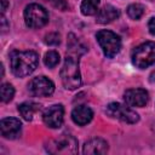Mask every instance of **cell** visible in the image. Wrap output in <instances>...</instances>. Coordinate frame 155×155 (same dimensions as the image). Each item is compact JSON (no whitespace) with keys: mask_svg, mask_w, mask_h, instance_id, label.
Returning a JSON list of instances; mask_svg holds the SVG:
<instances>
[{"mask_svg":"<svg viewBox=\"0 0 155 155\" xmlns=\"http://www.w3.org/2000/svg\"><path fill=\"white\" fill-rule=\"evenodd\" d=\"M107 114L110 115L111 117H115L127 124H134L139 120V116L134 110L120 103H110L107 107Z\"/></svg>","mask_w":155,"mask_h":155,"instance_id":"7","label":"cell"},{"mask_svg":"<svg viewBox=\"0 0 155 155\" xmlns=\"http://www.w3.org/2000/svg\"><path fill=\"white\" fill-rule=\"evenodd\" d=\"M119 15H120V12L116 7H114L111 5H107L97 12V22L101 24H107V23H110L114 19H116L119 17Z\"/></svg>","mask_w":155,"mask_h":155,"instance_id":"14","label":"cell"},{"mask_svg":"<svg viewBox=\"0 0 155 155\" xmlns=\"http://www.w3.org/2000/svg\"><path fill=\"white\" fill-rule=\"evenodd\" d=\"M46 149L51 154H75L78 151V140L70 134H62L50 140Z\"/></svg>","mask_w":155,"mask_h":155,"instance_id":"5","label":"cell"},{"mask_svg":"<svg viewBox=\"0 0 155 155\" xmlns=\"http://www.w3.org/2000/svg\"><path fill=\"white\" fill-rule=\"evenodd\" d=\"M61 79L65 88L75 90L81 84V76L79 70V62L73 56H67L64 64L61 69Z\"/></svg>","mask_w":155,"mask_h":155,"instance_id":"2","label":"cell"},{"mask_svg":"<svg viewBox=\"0 0 155 155\" xmlns=\"http://www.w3.org/2000/svg\"><path fill=\"white\" fill-rule=\"evenodd\" d=\"M44 63L48 68H54L59 63V54H58V52H56V51H48L45 54Z\"/></svg>","mask_w":155,"mask_h":155,"instance_id":"18","label":"cell"},{"mask_svg":"<svg viewBox=\"0 0 155 155\" xmlns=\"http://www.w3.org/2000/svg\"><path fill=\"white\" fill-rule=\"evenodd\" d=\"M59 41H61L59 34H57V33H50L45 36V42L47 45H58Z\"/></svg>","mask_w":155,"mask_h":155,"instance_id":"20","label":"cell"},{"mask_svg":"<svg viewBox=\"0 0 155 155\" xmlns=\"http://www.w3.org/2000/svg\"><path fill=\"white\" fill-rule=\"evenodd\" d=\"M40 104L35 102H24L18 107V111L22 115V117L27 121H31L33 117L38 111H40Z\"/></svg>","mask_w":155,"mask_h":155,"instance_id":"15","label":"cell"},{"mask_svg":"<svg viewBox=\"0 0 155 155\" xmlns=\"http://www.w3.org/2000/svg\"><path fill=\"white\" fill-rule=\"evenodd\" d=\"M63 116H64V109L62 104H53L48 107L44 114L42 120L46 126L51 128H58L63 124Z\"/></svg>","mask_w":155,"mask_h":155,"instance_id":"9","label":"cell"},{"mask_svg":"<svg viewBox=\"0 0 155 155\" xmlns=\"http://www.w3.org/2000/svg\"><path fill=\"white\" fill-rule=\"evenodd\" d=\"M132 62L136 67L144 69L155 63V42L148 41L137 46L132 52Z\"/></svg>","mask_w":155,"mask_h":155,"instance_id":"3","label":"cell"},{"mask_svg":"<svg viewBox=\"0 0 155 155\" xmlns=\"http://www.w3.org/2000/svg\"><path fill=\"white\" fill-rule=\"evenodd\" d=\"M92 116H93L92 110L86 105H78L76 108H74V110L71 113L73 121L80 126L88 124L92 120Z\"/></svg>","mask_w":155,"mask_h":155,"instance_id":"12","label":"cell"},{"mask_svg":"<svg viewBox=\"0 0 155 155\" xmlns=\"http://www.w3.org/2000/svg\"><path fill=\"white\" fill-rule=\"evenodd\" d=\"M144 13V6L140 4H132L127 7V15L132 19H139Z\"/></svg>","mask_w":155,"mask_h":155,"instance_id":"17","label":"cell"},{"mask_svg":"<svg viewBox=\"0 0 155 155\" xmlns=\"http://www.w3.org/2000/svg\"><path fill=\"white\" fill-rule=\"evenodd\" d=\"M99 0H82L81 2V12L85 16H92L98 11Z\"/></svg>","mask_w":155,"mask_h":155,"instance_id":"16","label":"cell"},{"mask_svg":"<svg viewBox=\"0 0 155 155\" xmlns=\"http://www.w3.org/2000/svg\"><path fill=\"white\" fill-rule=\"evenodd\" d=\"M148 28H149V31H150L153 35H155V17H153V18L149 21Z\"/></svg>","mask_w":155,"mask_h":155,"instance_id":"22","label":"cell"},{"mask_svg":"<svg viewBox=\"0 0 155 155\" xmlns=\"http://www.w3.org/2000/svg\"><path fill=\"white\" fill-rule=\"evenodd\" d=\"M124 99L131 107H144L148 103V92L143 88H131L125 92Z\"/></svg>","mask_w":155,"mask_h":155,"instance_id":"11","label":"cell"},{"mask_svg":"<svg viewBox=\"0 0 155 155\" xmlns=\"http://www.w3.org/2000/svg\"><path fill=\"white\" fill-rule=\"evenodd\" d=\"M24 21L29 28H41L48 22V13L42 6L30 4L24 10Z\"/></svg>","mask_w":155,"mask_h":155,"instance_id":"6","label":"cell"},{"mask_svg":"<svg viewBox=\"0 0 155 155\" xmlns=\"http://www.w3.org/2000/svg\"><path fill=\"white\" fill-rule=\"evenodd\" d=\"M45 1L50 2L52 6H54L58 10H62V11L68 8V4L65 2V0H45Z\"/></svg>","mask_w":155,"mask_h":155,"instance_id":"21","label":"cell"},{"mask_svg":"<svg viewBox=\"0 0 155 155\" xmlns=\"http://www.w3.org/2000/svg\"><path fill=\"white\" fill-rule=\"evenodd\" d=\"M15 96V88L10 84H2L1 85V99L4 103L10 102Z\"/></svg>","mask_w":155,"mask_h":155,"instance_id":"19","label":"cell"},{"mask_svg":"<svg viewBox=\"0 0 155 155\" xmlns=\"http://www.w3.org/2000/svg\"><path fill=\"white\" fill-rule=\"evenodd\" d=\"M7 5H8V0H1V13H4L6 11Z\"/></svg>","mask_w":155,"mask_h":155,"instance_id":"23","label":"cell"},{"mask_svg":"<svg viewBox=\"0 0 155 155\" xmlns=\"http://www.w3.org/2000/svg\"><path fill=\"white\" fill-rule=\"evenodd\" d=\"M38 63L39 56L34 51H13L11 53V70L18 78L31 74Z\"/></svg>","mask_w":155,"mask_h":155,"instance_id":"1","label":"cell"},{"mask_svg":"<svg viewBox=\"0 0 155 155\" xmlns=\"http://www.w3.org/2000/svg\"><path fill=\"white\" fill-rule=\"evenodd\" d=\"M96 38H97V41H98L101 48L103 50V53L108 58H113L120 52L121 40H120L119 35H116L115 33H113L110 30H99L97 33Z\"/></svg>","mask_w":155,"mask_h":155,"instance_id":"4","label":"cell"},{"mask_svg":"<svg viewBox=\"0 0 155 155\" xmlns=\"http://www.w3.org/2000/svg\"><path fill=\"white\" fill-rule=\"evenodd\" d=\"M150 81H151V82H155V70L150 74Z\"/></svg>","mask_w":155,"mask_h":155,"instance_id":"24","label":"cell"},{"mask_svg":"<svg viewBox=\"0 0 155 155\" xmlns=\"http://www.w3.org/2000/svg\"><path fill=\"white\" fill-rule=\"evenodd\" d=\"M22 128V124L16 117H6L2 119L0 122V131L1 136L8 139H13L19 136Z\"/></svg>","mask_w":155,"mask_h":155,"instance_id":"10","label":"cell"},{"mask_svg":"<svg viewBox=\"0 0 155 155\" xmlns=\"http://www.w3.org/2000/svg\"><path fill=\"white\" fill-rule=\"evenodd\" d=\"M28 87H29V91L31 92V94H34L36 97H47V96L52 94L54 91V84L46 76L34 78L29 82Z\"/></svg>","mask_w":155,"mask_h":155,"instance_id":"8","label":"cell"},{"mask_svg":"<svg viewBox=\"0 0 155 155\" xmlns=\"http://www.w3.org/2000/svg\"><path fill=\"white\" fill-rule=\"evenodd\" d=\"M84 154H105L108 151V143L102 138H92L85 143Z\"/></svg>","mask_w":155,"mask_h":155,"instance_id":"13","label":"cell"}]
</instances>
